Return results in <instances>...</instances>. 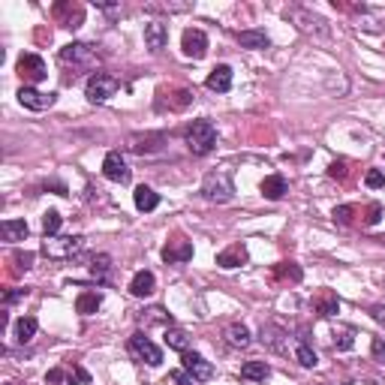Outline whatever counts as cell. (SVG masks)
I'll return each instance as SVG.
<instances>
[{"mask_svg": "<svg viewBox=\"0 0 385 385\" xmlns=\"http://www.w3.org/2000/svg\"><path fill=\"white\" fill-rule=\"evenodd\" d=\"M57 60H60V67H72L76 72H88V69H96L103 64V54L96 52V45L91 42H69L64 45L57 52Z\"/></svg>", "mask_w": 385, "mask_h": 385, "instance_id": "cell-1", "label": "cell"}, {"mask_svg": "<svg viewBox=\"0 0 385 385\" xmlns=\"http://www.w3.org/2000/svg\"><path fill=\"white\" fill-rule=\"evenodd\" d=\"M84 247H88V238L84 235H54V238L42 241L40 253L52 262H64V259H76Z\"/></svg>", "mask_w": 385, "mask_h": 385, "instance_id": "cell-2", "label": "cell"}, {"mask_svg": "<svg viewBox=\"0 0 385 385\" xmlns=\"http://www.w3.org/2000/svg\"><path fill=\"white\" fill-rule=\"evenodd\" d=\"M202 196L208 199V202H214V205H226V202H232V199H235L232 168L223 166V168H217V172L205 175V180H202Z\"/></svg>", "mask_w": 385, "mask_h": 385, "instance_id": "cell-3", "label": "cell"}, {"mask_svg": "<svg viewBox=\"0 0 385 385\" xmlns=\"http://www.w3.org/2000/svg\"><path fill=\"white\" fill-rule=\"evenodd\" d=\"M286 18H289V21H295V24H298V30H301V33H307V36H316V40H328V36H331V24L325 21L322 16H316L313 9H304V6H289V9H286Z\"/></svg>", "mask_w": 385, "mask_h": 385, "instance_id": "cell-4", "label": "cell"}, {"mask_svg": "<svg viewBox=\"0 0 385 385\" xmlns=\"http://www.w3.org/2000/svg\"><path fill=\"white\" fill-rule=\"evenodd\" d=\"M184 139H187V151L192 156H208L217 144V130L211 120H192Z\"/></svg>", "mask_w": 385, "mask_h": 385, "instance_id": "cell-5", "label": "cell"}, {"mask_svg": "<svg viewBox=\"0 0 385 385\" xmlns=\"http://www.w3.org/2000/svg\"><path fill=\"white\" fill-rule=\"evenodd\" d=\"M117 91H120V81L115 76H108V72H93L88 84H84V96H88V103H93V105L108 103Z\"/></svg>", "mask_w": 385, "mask_h": 385, "instance_id": "cell-6", "label": "cell"}, {"mask_svg": "<svg viewBox=\"0 0 385 385\" xmlns=\"http://www.w3.org/2000/svg\"><path fill=\"white\" fill-rule=\"evenodd\" d=\"M127 352H130L132 358H136V361H142V364H148V367H160V364H163V349L156 346V343L151 340V337H144L142 331L130 337Z\"/></svg>", "mask_w": 385, "mask_h": 385, "instance_id": "cell-7", "label": "cell"}, {"mask_svg": "<svg viewBox=\"0 0 385 385\" xmlns=\"http://www.w3.org/2000/svg\"><path fill=\"white\" fill-rule=\"evenodd\" d=\"M16 72L24 79V84H40L45 76H48V69H45V60L40 57V54H33V52H24V54H18V60H16Z\"/></svg>", "mask_w": 385, "mask_h": 385, "instance_id": "cell-8", "label": "cell"}, {"mask_svg": "<svg viewBox=\"0 0 385 385\" xmlns=\"http://www.w3.org/2000/svg\"><path fill=\"white\" fill-rule=\"evenodd\" d=\"M192 103V91L187 88H160L156 91V108L160 112H184V108Z\"/></svg>", "mask_w": 385, "mask_h": 385, "instance_id": "cell-9", "label": "cell"}, {"mask_svg": "<svg viewBox=\"0 0 385 385\" xmlns=\"http://www.w3.org/2000/svg\"><path fill=\"white\" fill-rule=\"evenodd\" d=\"M180 364H184V373H190L196 382H211L214 379V364L208 358H202L199 352H192V349L180 352Z\"/></svg>", "mask_w": 385, "mask_h": 385, "instance_id": "cell-10", "label": "cell"}, {"mask_svg": "<svg viewBox=\"0 0 385 385\" xmlns=\"http://www.w3.org/2000/svg\"><path fill=\"white\" fill-rule=\"evenodd\" d=\"M52 16H54V21L60 24V28L76 30V28H81V21H84V6L72 4V0H60V4L52 6Z\"/></svg>", "mask_w": 385, "mask_h": 385, "instance_id": "cell-11", "label": "cell"}, {"mask_svg": "<svg viewBox=\"0 0 385 385\" xmlns=\"http://www.w3.org/2000/svg\"><path fill=\"white\" fill-rule=\"evenodd\" d=\"M180 52L192 60H202L208 54V33L199 30V28H187L184 36H180Z\"/></svg>", "mask_w": 385, "mask_h": 385, "instance_id": "cell-12", "label": "cell"}, {"mask_svg": "<svg viewBox=\"0 0 385 385\" xmlns=\"http://www.w3.org/2000/svg\"><path fill=\"white\" fill-rule=\"evenodd\" d=\"M18 103L24 108H30V112H45V108H52L57 103V93H42L30 88V84H21L18 88Z\"/></svg>", "mask_w": 385, "mask_h": 385, "instance_id": "cell-13", "label": "cell"}, {"mask_svg": "<svg viewBox=\"0 0 385 385\" xmlns=\"http://www.w3.org/2000/svg\"><path fill=\"white\" fill-rule=\"evenodd\" d=\"M103 175L108 180H115V184H130L132 172H130V166L124 160V154H120V151H108L105 160H103Z\"/></svg>", "mask_w": 385, "mask_h": 385, "instance_id": "cell-14", "label": "cell"}, {"mask_svg": "<svg viewBox=\"0 0 385 385\" xmlns=\"http://www.w3.org/2000/svg\"><path fill=\"white\" fill-rule=\"evenodd\" d=\"M259 340H262V346H268L271 352H277V355H286L289 352V334L280 328V325H274V322L262 325Z\"/></svg>", "mask_w": 385, "mask_h": 385, "instance_id": "cell-15", "label": "cell"}, {"mask_svg": "<svg viewBox=\"0 0 385 385\" xmlns=\"http://www.w3.org/2000/svg\"><path fill=\"white\" fill-rule=\"evenodd\" d=\"M160 256H163V262H166V265H184V262H190V259H192V244H190L187 238L175 235V238L163 247Z\"/></svg>", "mask_w": 385, "mask_h": 385, "instance_id": "cell-16", "label": "cell"}, {"mask_svg": "<svg viewBox=\"0 0 385 385\" xmlns=\"http://www.w3.org/2000/svg\"><path fill=\"white\" fill-rule=\"evenodd\" d=\"M163 144H166L163 132H136V136H130L132 154H154V151H160Z\"/></svg>", "mask_w": 385, "mask_h": 385, "instance_id": "cell-17", "label": "cell"}, {"mask_svg": "<svg viewBox=\"0 0 385 385\" xmlns=\"http://www.w3.org/2000/svg\"><path fill=\"white\" fill-rule=\"evenodd\" d=\"M168 42V28H166V21H151V24H144V45H148V52L151 54H160L163 48Z\"/></svg>", "mask_w": 385, "mask_h": 385, "instance_id": "cell-18", "label": "cell"}, {"mask_svg": "<svg viewBox=\"0 0 385 385\" xmlns=\"http://www.w3.org/2000/svg\"><path fill=\"white\" fill-rule=\"evenodd\" d=\"M205 88L208 91H217V93H226V91H232V67H214L208 72V79H205Z\"/></svg>", "mask_w": 385, "mask_h": 385, "instance_id": "cell-19", "label": "cell"}, {"mask_svg": "<svg viewBox=\"0 0 385 385\" xmlns=\"http://www.w3.org/2000/svg\"><path fill=\"white\" fill-rule=\"evenodd\" d=\"M247 262V247L244 244H229L226 250L217 253V265L226 271H232V268H241V265Z\"/></svg>", "mask_w": 385, "mask_h": 385, "instance_id": "cell-20", "label": "cell"}, {"mask_svg": "<svg viewBox=\"0 0 385 385\" xmlns=\"http://www.w3.org/2000/svg\"><path fill=\"white\" fill-rule=\"evenodd\" d=\"M154 289H156L154 271H136L132 274V280H130V295L132 298H151Z\"/></svg>", "mask_w": 385, "mask_h": 385, "instance_id": "cell-21", "label": "cell"}, {"mask_svg": "<svg viewBox=\"0 0 385 385\" xmlns=\"http://www.w3.org/2000/svg\"><path fill=\"white\" fill-rule=\"evenodd\" d=\"M313 310H316L319 316H337V313H340V298H337L331 289H319V292L313 295Z\"/></svg>", "mask_w": 385, "mask_h": 385, "instance_id": "cell-22", "label": "cell"}, {"mask_svg": "<svg viewBox=\"0 0 385 385\" xmlns=\"http://www.w3.org/2000/svg\"><path fill=\"white\" fill-rule=\"evenodd\" d=\"M271 280L274 283H301L304 280V271H301V265H295V262H277L271 271Z\"/></svg>", "mask_w": 385, "mask_h": 385, "instance_id": "cell-23", "label": "cell"}, {"mask_svg": "<svg viewBox=\"0 0 385 385\" xmlns=\"http://www.w3.org/2000/svg\"><path fill=\"white\" fill-rule=\"evenodd\" d=\"M259 190H262V196L268 199V202H280L286 192H289V184H286V178L283 175H268L259 184Z\"/></svg>", "mask_w": 385, "mask_h": 385, "instance_id": "cell-24", "label": "cell"}, {"mask_svg": "<svg viewBox=\"0 0 385 385\" xmlns=\"http://www.w3.org/2000/svg\"><path fill=\"white\" fill-rule=\"evenodd\" d=\"M235 40H238V45H241V48H253V52H262V48H268V45H271L268 33H265V30H256V28H253V30H241V33L235 36Z\"/></svg>", "mask_w": 385, "mask_h": 385, "instance_id": "cell-25", "label": "cell"}, {"mask_svg": "<svg viewBox=\"0 0 385 385\" xmlns=\"http://www.w3.org/2000/svg\"><path fill=\"white\" fill-rule=\"evenodd\" d=\"M226 340L235 349H247L253 343V334H250V328L244 322H232V325H226Z\"/></svg>", "mask_w": 385, "mask_h": 385, "instance_id": "cell-26", "label": "cell"}, {"mask_svg": "<svg viewBox=\"0 0 385 385\" xmlns=\"http://www.w3.org/2000/svg\"><path fill=\"white\" fill-rule=\"evenodd\" d=\"M0 235H4V241H9V244H16V241H24L30 235V226L24 220H4L0 223Z\"/></svg>", "mask_w": 385, "mask_h": 385, "instance_id": "cell-27", "label": "cell"}, {"mask_svg": "<svg viewBox=\"0 0 385 385\" xmlns=\"http://www.w3.org/2000/svg\"><path fill=\"white\" fill-rule=\"evenodd\" d=\"M132 202H136V208L139 211H144V214H148V211H154L156 208V205H160V192H154L151 187H136V192H132Z\"/></svg>", "mask_w": 385, "mask_h": 385, "instance_id": "cell-28", "label": "cell"}, {"mask_svg": "<svg viewBox=\"0 0 385 385\" xmlns=\"http://www.w3.org/2000/svg\"><path fill=\"white\" fill-rule=\"evenodd\" d=\"M100 307H103V295L100 292H81L76 298V313H81V316H93Z\"/></svg>", "mask_w": 385, "mask_h": 385, "instance_id": "cell-29", "label": "cell"}, {"mask_svg": "<svg viewBox=\"0 0 385 385\" xmlns=\"http://www.w3.org/2000/svg\"><path fill=\"white\" fill-rule=\"evenodd\" d=\"M36 328H40V322H36V316H21L16 322V343H30L36 337Z\"/></svg>", "mask_w": 385, "mask_h": 385, "instance_id": "cell-30", "label": "cell"}, {"mask_svg": "<svg viewBox=\"0 0 385 385\" xmlns=\"http://www.w3.org/2000/svg\"><path fill=\"white\" fill-rule=\"evenodd\" d=\"M271 377V367L265 364V361H247L244 367H241V379H250V382H265Z\"/></svg>", "mask_w": 385, "mask_h": 385, "instance_id": "cell-31", "label": "cell"}, {"mask_svg": "<svg viewBox=\"0 0 385 385\" xmlns=\"http://www.w3.org/2000/svg\"><path fill=\"white\" fill-rule=\"evenodd\" d=\"M108 268H112V256H108V253H96V256H91V277H96V283L108 280Z\"/></svg>", "mask_w": 385, "mask_h": 385, "instance_id": "cell-32", "label": "cell"}, {"mask_svg": "<svg viewBox=\"0 0 385 385\" xmlns=\"http://www.w3.org/2000/svg\"><path fill=\"white\" fill-rule=\"evenodd\" d=\"M166 346L168 349H178V352H187V349H190V337H187V331H180V328H175V325H172V328H166Z\"/></svg>", "mask_w": 385, "mask_h": 385, "instance_id": "cell-33", "label": "cell"}, {"mask_svg": "<svg viewBox=\"0 0 385 385\" xmlns=\"http://www.w3.org/2000/svg\"><path fill=\"white\" fill-rule=\"evenodd\" d=\"M60 223H64V217H60L57 211H45L42 214V232H45V238H54L60 232Z\"/></svg>", "mask_w": 385, "mask_h": 385, "instance_id": "cell-34", "label": "cell"}, {"mask_svg": "<svg viewBox=\"0 0 385 385\" xmlns=\"http://www.w3.org/2000/svg\"><path fill=\"white\" fill-rule=\"evenodd\" d=\"M295 358H298V364L301 367H316L319 364V358H316V352H313V349L301 340L298 346H295Z\"/></svg>", "mask_w": 385, "mask_h": 385, "instance_id": "cell-35", "label": "cell"}, {"mask_svg": "<svg viewBox=\"0 0 385 385\" xmlns=\"http://www.w3.org/2000/svg\"><path fill=\"white\" fill-rule=\"evenodd\" d=\"M358 214V205H340V208H334V223L340 226H352V217Z\"/></svg>", "mask_w": 385, "mask_h": 385, "instance_id": "cell-36", "label": "cell"}, {"mask_svg": "<svg viewBox=\"0 0 385 385\" xmlns=\"http://www.w3.org/2000/svg\"><path fill=\"white\" fill-rule=\"evenodd\" d=\"M190 4H144V12H187Z\"/></svg>", "mask_w": 385, "mask_h": 385, "instance_id": "cell-37", "label": "cell"}, {"mask_svg": "<svg viewBox=\"0 0 385 385\" xmlns=\"http://www.w3.org/2000/svg\"><path fill=\"white\" fill-rule=\"evenodd\" d=\"M12 262H16V271H30L33 268V253L16 250V253H12Z\"/></svg>", "mask_w": 385, "mask_h": 385, "instance_id": "cell-38", "label": "cell"}, {"mask_svg": "<svg viewBox=\"0 0 385 385\" xmlns=\"http://www.w3.org/2000/svg\"><path fill=\"white\" fill-rule=\"evenodd\" d=\"M337 340H334V346L340 349V352H346V349H352V343H355V337H352V328H343L340 334H334Z\"/></svg>", "mask_w": 385, "mask_h": 385, "instance_id": "cell-39", "label": "cell"}, {"mask_svg": "<svg viewBox=\"0 0 385 385\" xmlns=\"http://www.w3.org/2000/svg\"><path fill=\"white\" fill-rule=\"evenodd\" d=\"M370 352H373V361L385 367V340H382V337H373V340H370Z\"/></svg>", "mask_w": 385, "mask_h": 385, "instance_id": "cell-40", "label": "cell"}, {"mask_svg": "<svg viewBox=\"0 0 385 385\" xmlns=\"http://www.w3.org/2000/svg\"><path fill=\"white\" fill-rule=\"evenodd\" d=\"M349 163L346 160H334L331 166H328V178H337V180H346V175H349V168H346Z\"/></svg>", "mask_w": 385, "mask_h": 385, "instance_id": "cell-41", "label": "cell"}, {"mask_svg": "<svg viewBox=\"0 0 385 385\" xmlns=\"http://www.w3.org/2000/svg\"><path fill=\"white\" fill-rule=\"evenodd\" d=\"M364 184H367L370 190H379V187H385V175L379 172V168H370V172L364 175Z\"/></svg>", "mask_w": 385, "mask_h": 385, "instance_id": "cell-42", "label": "cell"}, {"mask_svg": "<svg viewBox=\"0 0 385 385\" xmlns=\"http://www.w3.org/2000/svg\"><path fill=\"white\" fill-rule=\"evenodd\" d=\"M379 217H382V208L377 202H370L367 205V217H364V226H377L379 223Z\"/></svg>", "mask_w": 385, "mask_h": 385, "instance_id": "cell-43", "label": "cell"}, {"mask_svg": "<svg viewBox=\"0 0 385 385\" xmlns=\"http://www.w3.org/2000/svg\"><path fill=\"white\" fill-rule=\"evenodd\" d=\"M28 292H30L28 286H24V289H12V292H6V295H4V304H6V307H9V304H16L18 298H28Z\"/></svg>", "mask_w": 385, "mask_h": 385, "instance_id": "cell-44", "label": "cell"}, {"mask_svg": "<svg viewBox=\"0 0 385 385\" xmlns=\"http://www.w3.org/2000/svg\"><path fill=\"white\" fill-rule=\"evenodd\" d=\"M168 382H172V385H192L196 379H192L190 373H184V370H175L172 377H168Z\"/></svg>", "mask_w": 385, "mask_h": 385, "instance_id": "cell-45", "label": "cell"}, {"mask_svg": "<svg viewBox=\"0 0 385 385\" xmlns=\"http://www.w3.org/2000/svg\"><path fill=\"white\" fill-rule=\"evenodd\" d=\"M370 313H373V319H377V322L382 325V328H385V301H382V304H377V307H373Z\"/></svg>", "mask_w": 385, "mask_h": 385, "instance_id": "cell-46", "label": "cell"}, {"mask_svg": "<svg viewBox=\"0 0 385 385\" xmlns=\"http://www.w3.org/2000/svg\"><path fill=\"white\" fill-rule=\"evenodd\" d=\"M60 379H64V370H60V367L48 370V377H45V382H48V385H54V382H60Z\"/></svg>", "mask_w": 385, "mask_h": 385, "instance_id": "cell-47", "label": "cell"}]
</instances>
